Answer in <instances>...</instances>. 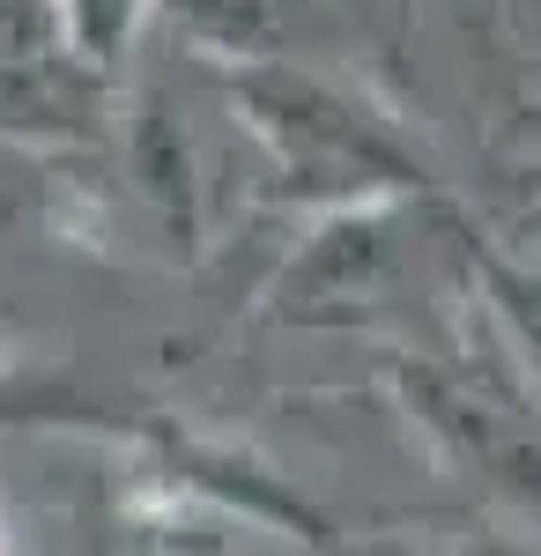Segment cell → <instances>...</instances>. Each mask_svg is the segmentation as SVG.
Listing matches in <instances>:
<instances>
[{
    "label": "cell",
    "mask_w": 541,
    "mask_h": 556,
    "mask_svg": "<svg viewBox=\"0 0 541 556\" xmlns=\"http://www.w3.org/2000/svg\"><path fill=\"white\" fill-rule=\"evenodd\" d=\"M149 8L156 0H60L75 52H83L97 75H112V83H119V67H126V52H134V38H141V23H149Z\"/></svg>",
    "instance_id": "6da1fadb"
}]
</instances>
